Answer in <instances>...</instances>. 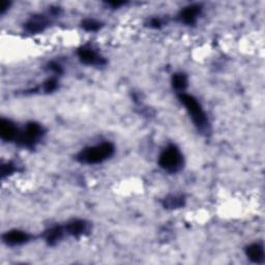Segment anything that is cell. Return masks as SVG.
<instances>
[{
	"mask_svg": "<svg viewBox=\"0 0 265 265\" xmlns=\"http://www.w3.org/2000/svg\"><path fill=\"white\" fill-rule=\"evenodd\" d=\"M115 151L114 145L110 142H104L95 146L87 147L77 154V161L82 164L94 165L110 159Z\"/></svg>",
	"mask_w": 265,
	"mask_h": 265,
	"instance_id": "obj_1",
	"label": "cell"
},
{
	"mask_svg": "<svg viewBox=\"0 0 265 265\" xmlns=\"http://www.w3.org/2000/svg\"><path fill=\"white\" fill-rule=\"evenodd\" d=\"M178 98L182 102L186 109L188 110L189 114L191 115V118L193 123L195 124L197 129L203 132H206L209 131V122L206 113L204 112L202 106L193 95H190L185 92H180Z\"/></svg>",
	"mask_w": 265,
	"mask_h": 265,
	"instance_id": "obj_2",
	"label": "cell"
},
{
	"mask_svg": "<svg viewBox=\"0 0 265 265\" xmlns=\"http://www.w3.org/2000/svg\"><path fill=\"white\" fill-rule=\"evenodd\" d=\"M159 165L167 172L176 173L183 168L184 156L175 145H169L162 151Z\"/></svg>",
	"mask_w": 265,
	"mask_h": 265,
	"instance_id": "obj_3",
	"label": "cell"
},
{
	"mask_svg": "<svg viewBox=\"0 0 265 265\" xmlns=\"http://www.w3.org/2000/svg\"><path fill=\"white\" fill-rule=\"evenodd\" d=\"M44 135V129L37 123H30L26 126L25 130L18 135L17 141L20 145L24 147L32 148L35 146L42 136Z\"/></svg>",
	"mask_w": 265,
	"mask_h": 265,
	"instance_id": "obj_4",
	"label": "cell"
},
{
	"mask_svg": "<svg viewBox=\"0 0 265 265\" xmlns=\"http://www.w3.org/2000/svg\"><path fill=\"white\" fill-rule=\"evenodd\" d=\"M78 57L84 65L103 66L106 64V60L89 47L80 48L78 50Z\"/></svg>",
	"mask_w": 265,
	"mask_h": 265,
	"instance_id": "obj_5",
	"label": "cell"
},
{
	"mask_svg": "<svg viewBox=\"0 0 265 265\" xmlns=\"http://www.w3.org/2000/svg\"><path fill=\"white\" fill-rule=\"evenodd\" d=\"M31 238V235L28 234L27 232L20 231V230H11L3 234L2 239L4 244L10 247L15 246H20L28 243Z\"/></svg>",
	"mask_w": 265,
	"mask_h": 265,
	"instance_id": "obj_6",
	"label": "cell"
},
{
	"mask_svg": "<svg viewBox=\"0 0 265 265\" xmlns=\"http://www.w3.org/2000/svg\"><path fill=\"white\" fill-rule=\"evenodd\" d=\"M201 14V6L198 4H192L187 7H185L182 11H180L178 17L180 22H183L187 25H193L197 22L198 17Z\"/></svg>",
	"mask_w": 265,
	"mask_h": 265,
	"instance_id": "obj_7",
	"label": "cell"
},
{
	"mask_svg": "<svg viewBox=\"0 0 265 265\" xmlns=\"http://www.w3.org/2000/svg\"><path fill=\"white\" fill-rule=\"evenodd\" d=\"M66 231L75 237L82 236L89 231V225L86 221L83 220H73L67 223L66 226Z\"/></svg>",
	"mask_w": 265,
	"mask_h": 265,
	"instance_id": "obj_8",
	"label": "cell"
},
{
	"mask_svg": "<svg viewBox=\"0 0 265 265\" xmlns=\"http://www.w3.org/2000/svg\"><path fill=\"white\" fill-rule=\"evenodd\" d=\"M19 135L18 129L16 126L8 119L2 118L0 120V136L4 141H11L17 139Z\"/></svg>",
	"mask_w": 265,
	"mask_h": 265,
	"instance_id": "obj_9",
	"label": "cell"
},
{
	"mask_svg": "<svg viewBox=\"0 0 265 265\" xmlns=\"http://www.w3.org/2000/svg\"><path fill=\"white\" fill-rule=\"evenodd\" d=\"M247 257L254 263H263L265 259L264 249L263 246L260 244H252L246 249Z\"/></svg>",
	"mask_w": 265,
	"mask_h": 265,
	"instance_id": "obj_10",
	"label": "cell"
},
{
	"mask_svg": "<svg viewBox=\"0 0 265 265\" xmlns=\"http://www.w3.org/2000/svg\"><path fill=\"white\" fill-rule=\"evenodd\" d=\"M48 26V21L44 16H34L25 24V30L30 33L42 32Z\"/></svg>",
	"mask_w": 265,
	"mask_h": 265,
	"instance_id": "obj_11",
	"label": "cell"
},
{
	"mask_svg": "<svg viewBox=\"0 0 265 265\" xmlns=\"http://www.w3.org/2000/svg\"><path fill=\"white\" fill-rule=\"evenodd\" d=\"M64 229L60 226L52 227L45 233V240L49 246H56L64 237Z\"/></svg>",
	"mask_w": 265,
	"mask_h": 265,
	"instance_id": "obj_12",
	"label": "cell"
},
{
	"mask_svg": "<svg viewBox=\"0 0 265 265\" xmlns=\"http://www.w3.org/2000/svg\"><path fill=\"white\" fill-rule=\"evenodd\" d=\"M163 205L165 208L169 209L180 208L185 205V198L183 196L170 195L163 200Z\"/></svg>",
	"mask_w": 265,
	"mask_h": 265,
	"instance_id": "obj_13",
	"label": "cell"
},
{
	"mask_svg": "<svg viewBox=\"0 0 265 265\" xmlns=\"http://www.w3.org/2000/svg\"><path fill=\"white\" fill-rule=\"evenodd\" d=\"M172 86L177 91L183 92L188 87V78L183 73H177L172 77Z\"/></svg>",
	"mask_w": 265,
	"mask_h": 265,
	"instance_id": "obj_14",
	"label": "cell"
},
{
	"mask_svg": "<svg viewBox=\"0 0 265 265\" xmlns=\"http://www.w3.org/2000/svg\"><path fill=\"white\" fill-rule=\"evenodd\" d=\"M82 27L86 31L95 32V31H98L101 29L102 23L94 20V19H85V20L82 21Z\"/></svg>",
	"mask_w": 265,
	"mask_h": 265,
	"instance_id": "obj_15",
	"label": "cell"
},
{
	"mask_svg": "<svg viewBox=\"0 0 265 265\" xmlns=\"http://www.w3.org/2000/svg\"><path fill=\"white\" fill-rule=\"evenodd\" d=\"M58 86V82L55 78H50V79H48L45 83H44V85H43V88L46 92H52L54 91Z\"/></svg>",
	"mask_w": 265,
	"mask_h": 265,
	"instance_id": "obj_16",
	"label": "cell"
},
{
	"mask_svg": "<svg viewBox=\"0 0 265 265\" xmlns=\"http://www.w3.org/2000/svg\"><path fill=\"white\" fill-rule=\"evenodd\" d=\"M15 166L11 163H6L1 166V176L5 177L15 172Z\"/></svg>",
	"mask_w": 265,
	"mask_h": 265,
	"instance_id": "obj_17",
	"label": "cell"
},
{
	"mask_svg": "<svg viewBox=\"0 0 265 265\" xmlns=\"http://www.w3.org/2000/svg\"><path fill=\"white\" fill-rule=\"evenodd\" d=\"M49 69H51L52 71H54L55 74H62L63 73V67L60 65H58L57 63H51L49 64Z\"/></svg>",
	"mask_w": 265,
	"mask_h": 265,
	"instance_id": "obj_18",
	"label": "cell"
},
{
	"mask_svg": "<svg viewBox=\"0 0 265 265\" xmlns=\"http://www.w3.org/2000/svg\"><path fill=\"white\" fill-rule=\"evenodd\" d=\"M163 25V22L160 18H152L149 21V26L152 28H160Z\"/></svg>",
	"mask_w": 265,
	"mask_h": 265,
	"instance_id": "obj_19",
	"label": "cell"
},
{
	"mask_svg": "<svg viewBox=\"0 0 265 265\" xmlns=\"http://www.w3.org/2000/svg\"><path fill=\"white\" fill-rule=\"evenodd\" d=\"M8 6H9V2L8 1H2L1 7H0V11H1V14L5 13V10L8 8Z\"/></svg>",
	"mask_w": 265,
	"mask_h": 265,
	"instance_id": "obj_20",
	"label": "cell"
},
{
	"mask_svg": "<svg viewBox=\"0 0 265 265\" xmlns=\"http://www.w3.org/2000/svg\"><path fill=\"white\" fill-rule=\"evenodd\" d=\"M108 4H110L113 7H119L120 5L125 4V2L124 1H110V2H108Z\"/></svg>",
	"mask_w": 265,
	"mask_h": 265,
	"instance_id": "obj_21",
	"label": "cell"
}]
</instances>
